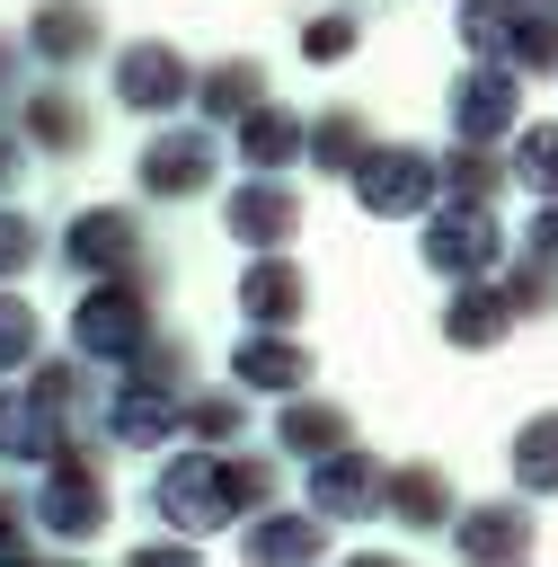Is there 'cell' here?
<instances>
[{
	"mask_svg": "<svg viewBox=\"0 0 558 567\" xmlns=\"http://www.w3.org/2000/svg\"><path fill=\"white\" fill-rule=\"evenodd\" d=\"M461 44L496 53L505 71H549L558 62V18L531 0H469L461 9Z\"/></svg>",
	"mask_w": 558,
	"mask_h": 567,
	"instance_id": "2",
	"label": "cell"
},
{
	"mask_svg": "<svg viewBox=\"0 0 558 567\" xmlns=\"http://www.w3.org/2000/svg\"><path fill=\"white\" fill-rule=\"evenodd\" d=\"M97 514H106V496H97V470L80 461V452H53V487H44V523L53 532H97Z\"/></svg>",
	"mask_w": 558,
	"mask_h": 567,
	"instance_id": "11",
	"label": "cell"
},
{
	"mask_svg": "<svg viewBox=\"0 0 558 567\" xmlns=\"http://www.w3.org/2000/svg\"><path fill=\"white\" fill-rule=\"evenodd\" d=\"M275 443H292V452H337V443H354V416H345V408H319V399H292L283 425H275Z\"/></svg>",
	"mask_w": 558,
	"mask_h": 567,
	"instance_id": "19",
	"label": "cell"
},
{
	"mask_svg": "<svg viewBox=\"0 0 558 567\" xmlns=\"http://www.w3.org/2000/svg\"><path fill=\"white\" fill-rule=\"evenodd\" d=\"M381 487H390V470H381L372 452H354V443H337V452H319V478H310V505H319V514H372V505H381Z\"/></svg>",
	"mask_w": 558,
	"mask_h": 567,
	"instance_id": "7",
	"label": "cell"
},
{
	"mask_svg": "<svg viewBox=\"0 0 558 567\" xmlns=\"http://www.w3.org/2000/svg\"><path fill=\"white\" fill-rule=\"evenodd\" d=\"M230 372H239V390H301L310 354H301V346H283V337H248V346L230 354Z\"/></svg>",
	"mask_w": 558,
	"mask_h": 567,
	"instance_id": "16",
	"label": "cell"
},
{
	"mask_svg": "<svg viewBox=\"0 0 558 567\" xmlns=\"http://www.w3.org/2000/svg\"><path fill=\"white\" fill-rule=\"evenodd\" d=\"M221 221H230V239H248V248H283V239L301 230V195L275 186V177H248V186L221 204Z\"/></svg>",
	"mask_w": 558,
	"mask_h": 567,
	"instance_id": "5",
	"label": "cell"
},
{
	"mask_svg": "<svg viewBox=\"0 0 558 567\" xmlns=\"http://www.w3.org/2000/svg\"><path fill=\"white\" fill-rule=\"evenodd\" d=\"M239 151H248V168H283V159L301 151V124H292L283 106H266V97H257V106L239 115Z\"/></svg>",
	"mask_w": 558,
	"mask_h": 567,
	"instance_id": "17",
	"label": "cell"
},
{
	"mask_svg": "<svg viewBox=\"0 0 558 567\" xmlns=\"http://www.w3.org/2000/svg\"><path fill=\"white\" fill-rule=\"evenodd\" d=\"M9 177H18V159H9V142H0V186H9Z\"/></svg>",
	"mask_w": 558,
	"mask_h": 567,
	"instance_id": "35",
	"label": "cell"
},
{
	"mask_svg": "<svg viewBox=\"0 0 558 567\" xmlns=\"http://www.w3.org/2000/svg\"><path fill=\"white\" fill-rule=\"evenodd\" d=\"M531 257H540V266H558V195H549V213L531 221Z\"/></svg>",
	"mask_w": 558,
	"mask_h": 567,
	"instance_id": "33",
	"label": "cell"
},
{
	"mask_svg": "<svg viewBox=\"0 0 558 567\" xmlns=\"http://www.w3.org/2000/svg\"><path fill=\"white\" fill-rule=\"evenodd\" d=\"M381 505H399V523H443L452 514V487H443V470H399L381 487Z\"/></svg>",
	"mask_w": 558,
	"mask_h": 567,
	"instance_id": "23",
	"label": "cell"
},
{
	"mask_svg": "<svg viewBox=\"0 0 558 567\" xmlns=\"http://www.w3.org/2000/svg\"><path fill=\"white\" fill-rule=\"evenodd\" d=\"M142 337H151V310H142L133 284H97L80 301V346L89 354H142Z\"/></svg>",
	"mask_w": 558,
	"mask_h": 567,
	"instance_id": "6",
	"label": "cell"
},
{
	"mask_svg": "<svg viewBox=\"0 0 558 567\" xmlns=\"http://www.w3.org/2000/svg\"><path fill=\"white\" fill-rule=\"evenodd\" d=\"M266 496H275V470H266V461H213V452L168 461L159 487H151V505H159L168 523H186V532L230 523V514H248V505H266Z\"/></svg>",
	"mask_w": 558,
	"mask_h": 567,
	"instance_id": "1",
	"label": "cell"
},
{
	"mask_svg": "<svg viewBox=\"0 0 558 567\" xmlns=\"http://www.w3.org/2000/svg\"><path fill=\"white\" fill-rule=\"evenodd\" d=\"M27 346H35V310H27V301H9V292H0V363H18V354H27Z\"/></svg>",
	"mask_w": 558,
	"mask_h": 567,
	"instance_id": "31",
	"label": "cell"
},
{
	"mask_svg": "<svg viewBox=\"0 0 558 567\" xmlns=\"http://www.w3.org/2000/svg\"><path fill=\"white\" fill-rule=\"evenodd\" d=\"M257 97H266V62L230 53V62H213V71H204V115H248Z\"/></svg>",
	"mask_w": 558,
	"mask_h": 567,
	"instance_id": "20",
	"label": "cell"
},
{
	"mask_svg": "<svg viewBox=\"0 0 558 567\" xmlns=\"http://www.w3.org/2000/svg\"><path fill=\"white\" fill-rule=\"evenodd\" d=\"M310 142H319V168H354L363 159V115H319Z\"/></svg>",
	"mask_w": 558,
	"mask_h": 567,
	"instance_id": "28",
	"label": "cell"
},
{
	"mask_svg": "<svg viewBox=\"0 0 558 567\" xmlns=\"http://www.w3.org/2000/svg\"><path fill=\"white\" fill-rule=\"evenodd\" d=\"M133 248H142V221H133V213H115V204H97V213H80V221H71V266H89V275L124 266Z\"/></svg>",
	"mask_w": 558,
	"mask_h": 567,
	"instance_id": "12",
	"label": "cell"
},
{
	"mask_svg": "<svg viewBox=\"0 0 558 567\" xmlns=\"http://www.w3.org/2000/svg\"><path fill=\"white\" fill-rule=\"evenodd\" d=\"M301 266H283V257H266V266H248V284H239V310L248 319H266V328H283V319H301Z\"/></svg>",
	"mask_w": 558,
	"mask_h": 567,
	"instance_id": "15",
	"label": "cell"
},
{
	"mask_svg": "<svg viewBox=\"0 0 558 567\" xmlns=\"http://www.w3.org/2000/svg\"><path fill=\"white\" fill-rule=\"evenodd\" d=\"M514 168H523L531 195H558V124H531V133L514 142Z\"/></svg>",
	"mask_w": 558,
	"mask_h": 567,
	"instance_id": "27",
	"label": "cell"
},
{
	"mask_svg": "<svg viewBox=\"0 0 558 567\" xmlns=\"http://www.w3.org/2000/svg\"><path fill=\"white\" fill-rule=\"evenodd\" d=\"M27 124H35V142H53V151H80V142H89V115H80L62 89H44V97L27 106Z\"/></svg>",
	"mask_w": 558,
	"mask_h": 567,
	"instance_id": "25",
	"label": "cell"
},
{
	"mask_svg": "<svg viewBox=\"0 0 558 567\" xmlns=\"http://www.w3.org/2000/svg\"><path fill=\"white\" fill-rule=\"evenodd\" d=\"M461 549H469V558H514V549H531V514H514V505H478V514L461 523Z\"/></svg>",
	"mask_w": 558,
	"mask_h": 567,
	"instance_id": "21",
	"label": "cell"
},
{
	"mask_svg": "<svg viewBox=\"0 0 558 567\" xmlns=\"http://www.w3.org/2000/svg\"><path fill=\"white\" fill-rule=\"evenodd\" d=\"M35 44H44L53 62H80V53L97 44V18H89V0H44V9H35Z\"/></svg>",
	"mask_w": 558,
	"mask_h": 567,
	"instance_id": "22",
	"label": "cell"
},
{
	"mask_svg": "<svg viewBox=\"0 0 558 567\" xmlns=\"http://www.w3.org/2000/svg\"><path fill=\"white\" fill-rule=\"evenodd\" d=\"M301 53H310V62H337V53H354V27H345V18H310V27H301Z\"/></svg>",
	"mask_w": 558,
	"mask_h": 567,
	"instance_id": "29",
	"label": "cell"
},
{
	"mask_svg": "<svg viewBox=\"0 0 558 567\" xmlns=\"http://www.w3.org/2000/svg\"><path fill=\"white\" fill-rule=\"evenodd\" d=\"M9 514H18V505H0V549H18V523H9Z\"/></svg>",
	"mask_w": 558,
	"mask_h": 567,
	"instance_id": "34",
	"label": "cell"
},
{
	"mask_svg": "<svg viewBox=\"0 0 558 567\" xmlns=\"http://www.w3.org/2000/svg\"><path fill=\"white\" fill-rule=\"evenodd\" d=\"M434 151H363L354 159V195H363V213H425V195H434Z\"/></svg>",
	"mask_w": 558,
	"mask_h": 567,
	"instance_id": "3",
	"label": "cell"
},
{
	"mask_svg": "<svg viewBox=\"0 0 558 567\" xmlns=\"http://www.w3.org/2000/svg\"><path fill=\"white\" fill-rule=\"evenodd\" d=\"M142 186L151 195H204L213 186V133H159L142 151Z\"/></svg>",
	"mask_w": 558,
	"mask_h": 567,
	"instance_id": "9",
	"label": "cell"
},
{
	"mask_svg": "<svg viewBox=\"0 0 558 567\" xmlns=\"http://www.w3.org/2000/svg\"><path fill=\"white\" fill-rule=\"evenodd\" d=\"M505 328H514V301H505V292H469V284H461V301L443 310V337H452V346H496Z\"/></svg>",
	"mask_w": 558,
	"mask_h": 567,
	"instance_id": "18",
	"label": "cell"
},
{
	"mask_svg": "<svg viewBox=\"0 0 558 567\" xmlns=\"http://www.w3.org/2000/svg\"><path fill=\"white\" fill-rule=\"evenodd\" d=\"M443 186H452V195H469V204H487V195H496V168H487L478 151H461V159L443 168Z\"/></svg>",
	"mask_w": 558,
	"mask_h": 567,
	"instance_id": "30",
	"label": "cell"
},
{
	"mask_svg": "<svg viewBox=\"0 0 558 567\" xmlns=\"http://www.w3.org/2000/svg\"><path fill=\"white\" fill-rule=\"evenodd\" d=\"M27 257H35V230H27L18 213H0V275H9V266H27Z\"/></svg>",
	"mask_w": 558,
	"mask_h": 567,
	"instance_id": "32",
	"label": "cell"
},
{
	"mask_svg": "<svg viewBox=\"0 0 558 567\" xmlns=\"http://www.w3.org/2000/svg\"><path fill=\"white\" fill-rule=\"evenodd\" d=\"M328 532L319 523H301V514H283V523H248V558H310Z\"/></svg>",
	"mask_w": 558,
	"mask_h": 567,
	"instance_id": "26",
	"label": "cell"
},
{
	"mask_svg": "<svg viewBox=\"0 0 558 567\" xmlns=\"http://www.w3.org/2000/svg\"><path fill=\"white\" fill-rule=\"evenodd\" d=\"M0 452H9V461H53V452H62V425H53V399H44V390L0 399Z\"/></svg>",
	"mask_w": 558,
	"mask_h": 567,
	"instance_id": "14",
	"label": "cell"
},
{
	"mask_svg": "<svg viewBox=\"0 0 558 567\" xmlns=\"http://www.w3.org/2000/svg\"><path fill=\"white\" fill-rule=\"evenodd\" d=\"M514 478L540 487V496H558V416H531V425H523V443H514Z\"/></svg>",
	"mask_w": 558,
	"mask_h": 567,
	"instance_id": "24",
	"label": "cell"
},
{
	"mask_svg": "<svg viewBox=\"0 0 558 567\" xmlns=\"http://www.w3.org/2000/svg\"><path fill=\"white\" fill-rule=\"evenodd\" d=\"M106 434H115V443H159V434H177V390H168V381H133V390L106 408Z\"/></svg>",
	"mask_w": 558,
	"mask_h": 567,
	"instance_id": "13",
	"label": "cell"
},
{
	"mask_svg": "<svg viewBox=\"0 0 558 567\" xmlns=\"http://www.w3.org/2000/svg\"><path fill=\"white\" fill-rule=\"evenodd\" d=\"M452 124H461V142H487V133H505V124H514V71H505V62L469 71V80L452 89Z\"/></svg>",
	"mask_w": 558,
	"mask_h": 567,
	"instance_id": "10",
	"label": "cell"
},
{
	"mask_svg": "<svg viewBox=\"0 0 558 567\" xmlns=\"http://www.w3.org/2000/svg\"><path fill=\"white\" fill-rule=\"evenodd\" d=\"M115 97H124V106H151V115L177 106V97H186V53H177V44H124V53H115Z\"/></svg>",
	"mask_w": 558,
	"mask_h": 567,
	"instance_id": "8",
	"label": "cell"
},
{
	"mask_svg": "<svg viewBox=\"0 0 558 567\" xmlns=\"http://www.w3.org/2000/svg\"><path fill=\"white\" fill-rule=\"evenodd\" d=\"M425 266L434 275H452V284H469L478 266H496V221H487V204H452V213H434V230H425Z\"/></svg>",
	"mask_w": 558,
	"mask_h": 567,
	"instance_id": "4",
	"label": "cell"
}]
</instances>
